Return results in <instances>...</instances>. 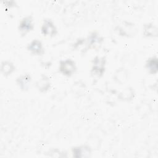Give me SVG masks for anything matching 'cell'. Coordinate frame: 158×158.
Here are the masks:
<instances>
[{"label":"cell","instance_id":"cell-1","mask_svg":"<svg viewBox=\"0 0 158 158\" xmlns=\"http://www.w3.org/2000/svg\"><path fill=\"white\" fill-rule=\"evenodd\" d=\"M77 69L75 62L72 59L62 60L59 62V72L64 76L68 77L72 76L76 72Z\"/></svg>","mask_w":158,"mask_h":158},{"label":"cell","instance_id":"cell-2","mask_svg":"<svg viewBox=\"0 0 158 158\" xmlns=\"http://www.w3.org/2000/svg\"><path fill=\"white\" fill-rule=\"evenodd\" d=\"M106 58L104 57L96 56L92 60V66L91 73L92 75L97 77H101L105 72Z\"/></svg>","mask_w":158,"mask_h":158},{"label":"cell","instance_id":"cell-3","mask_svg":"<svg viewBox=\"0 0 158 158\" xmlns=\"http://www.w3.org/2000/svg\"><path fill=\"white\" fill-rule=\"evenodd\" d=\"M33 19L31 15H27L23 17L18 25V30L21 36H26L28 33L34 29Z\"/></svg>","mask_w":158,"mask_h":158},{"label":"cell","instance_id":"cell-4","mask_svg":"<svg viewBox=\"0 0 158 158\" xmlns=\"http://www.w3.org/2000/svg\"><path fill=\"white\" fill-rule=\"evenodd\" d=\"M41 32L44 36L54 37L57 33V29L52 20L45 19L41 27Z\"/></svg>","mask_w":158,"mask_h":158},{"label":"cell","instance_id":"cell-5","mask_svg":"<svg viewBox=\"0 0 158 158\" xmlns=\"http://www.w3.org/2000/svg\"><path fill=\"white\" fill-rule=\"evenodd\" d=\"M27 49L32 55L34 56H43L44 53V49L43 43L38 39H34L30 41L28 44Z\"/></svg>","mask_w":158,"mask_h":158},{"label":"cell","instance_id":"cell-6","mask_svg":"<svg viewBox=\"0 0 158 158\" xmlns=\"http://www.w3.org/2000/svg\"><path fill=\"white\" fill-rule=\"evenodd\" d=\"M86 49H92L95 48L96 46L101 45L103 41V38L99 36L97 31L91 32L86 39Z\"/></svg>","mask_w":158,"mask_h":158},{"label":"cell","instance_id":"cell-7","mask_svg":"<svg viewBox=\"0 0 158 158\" xmlns=\"http://www.w3.org/2000/svg\"><path fill=\"white\" fill-rule=\"evenodd\" d=\"M31 81V77L28 73L22 74L16 79V83L19 88L23 91L28 90Z\"/></svg>","mask_w":158,"mask_h":158},{"label":"cell","instance_id":"cell-8","mask_svg":"<svg viewBox=\"0 0 158 158\" xmlns=\"http://www.w3.org/2000/svg\"><path fill=\"white\" fill-rule=\"evenodd\" d=\"M91 148L88 146H80L73 147L72 149L73 156L75 157H82L89 156L91 154Z\"/></svg>","mask_w":158,"mask_h":158},{"label":"cell","instance_id":"cell-9","mask_svg":"<svg viewBox=\"0 0 158 158\" xmlns=\"http://www.w3.org/2000/svg\"><path fill=\"white\" fill-rule=\"evenodd\" d=\"M36 88L41 93H46L51 88V81L48 76L41 75L40 80L36 82Z\"/></svg>","mask_w":158,"mask_h":158},{"label":"cell","instance_id":"cell-10","mask_svg":"<svg viewBox=\"0 0 158 158\" xmlns=\"http://www.w3.org/2000/svg\"><path fill=\"white\" fill-rule=\"evenodd\" d=\"M145 67L148 72L151 75L156 74L158 70V60L156 56H152L147 59Z\"/></svg>","mask_w":158,"mask_h":158},{"label":"cell","instance_id":"cell-11","mask_svg":"<svg viewBox=\"0 0 158 158\" xmlns=\"http://www.w3.org/2000/svg\"><path fill=\"white\" fill-rule=\"evenodd\" d=\"M15 70L14 64L10 60H3L1 65V73L4 77L10 75Z\"/></svg>","mask_w":158,"mask_h":158},{"label":"cell","instance_id":"cell-12","mask_svg":"<svg viewBox=\"0 0 158 158\" xmlns=\"http://www.w3.org/2000/svg\"><path fill=\"white\" fill-rule=\"evenodd\" d=\"M154 26L152 24L148 23L146 25H145V28H146L147 29H149V31H144V35H146V36H153V35H156V33H154V32H156V29L154 30Z\"/></svg>","mask_w":158,"mask_h":158},{"label":"cell","instance_id":"cell-13","mask_svg":"<svg viewBox=\"0 0 158 158\" xmlns=\"http://www.w3.org/2000/svg\"><path fill=\"white\" fill-rule=\"evenodd\" d=\"M5 5L6 6H8V7H14L16 5V2L14 1H5Z\"/></svg>","mask_w":158,"mask_h":158}]
</instances>
